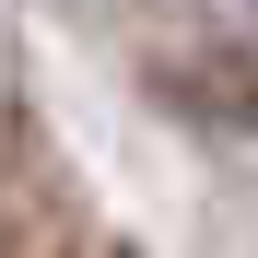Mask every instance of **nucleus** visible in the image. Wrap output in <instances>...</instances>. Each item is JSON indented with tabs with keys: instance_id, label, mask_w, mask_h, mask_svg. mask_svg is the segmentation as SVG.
Here are the masks:
<instances>
[{
	"instance_id": "1",
	"label": "nucleus",
	"mask_w": 258,
	"mask_h": 258,
	"mask_svg": "<svg viewBox=\"0 0 258 258\" xmlns=\"http://www.w3.org/2000/svg\"><path fill=\"white\" fill-rule=\"evenodd\" d=\"M164 106L176 117H211V129H258V47L246 35H211V47H164L153 59Z\"/></svg>"
},
{
	"instance_id": "2",
	"label": "nucleus",
	"mask_w": 258,
	"mask_h": 258,
	"mask_svg": "<svg viewBox=\"0 0 258 258\" xmlns=\"http://www.w3.org/2000/svg\"><path fill=\"white\" fill-rule=\"evenodd\" d=\"M0 258H129L82 200H59V188H0Z\"/></svg>"
}]
</instances>
